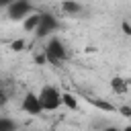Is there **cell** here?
<instances>
[{
  "instance_id": "6da1fadb",
  "label": "cell",
  "mask_w": 131,
  "mask_h": 131,
  "mask_svg": "<svg viewBox=\"0 0 131 131\" xmlns=\"http://www.w3.org/2000/svg\"><path fill=\"white\" fill-rule=\"evenodd\" d=\"M37 98L43 113H55L57 108H61V92L51 84L41 86V90L37 92Z\"/></svg>"
},
{
  "instance_id": "7a4b0ae2",
  "label": "cell",
  "mask_w": 131,
  "mask_h": 131,
  "mask_svg": "<svg viewBox=\"0 0 131 131\" xmlns=\"http://www.w3.org/2000/svg\"><path fill=\"white\" fill-rule=\"evenodd\" d=\"M43 51H45L47 61H51V63H55V66L68 59V49H66V43H63L59 37H55V35L47 37Z\"/></svg>"
},
{
  "instance_id": "3957f363",
  "label": "cell",
  "mask_w": 131,
  "mask_h": 131,
  "mask_svg": "<svg viewBox=\"0 0 131 131\" xmlns=\"http://www.w3.org/2000/svg\"><path fill=\"white\" fill-rule=\"evenodd\" d=\"M35 12V4L31 2H25V0H16V2H8L6 4V14L10 20H18L23 23L29 14Z\"/></svg>"
},
{
  "instance_id": "277c9868",
  "label": "cell",
  "mask_w": 131,
  "mask_h": 131,
  "mask_svg": "<svg viewBox=\"0 0 131 131\" xmlns=\"http://www.w3.org/2000/svg\"><path fill=\"white\" fill-rule=\"evenodd\" d=\"M57 27H59V20H57V16H53V14H47V12H41V20H39V27H37V31H35V35L37 37H51L55 31H57Z\"/></svg>"
},
{
  "instance_id": "5b68a950",
  "label": "cell",
  "mask_w": 131,
  "mask_h": 131,
  "mask_svg": "<svg viewBox=\"0 0 131 131\" xmlns=\"http://www.w3.org/2000/svg\"><path fill=\"white\" fill-rule=\"evenodd\" d=\"M20 111L25 115H31V117H39L43 115V108L39 104V98H37V92H27L20 100Z\"/></svg>"
},
{
  "instance_id": "8992f818",
  "label": "cell",
  "mask_w": 131,
  "mask_h": 131,
  "mask_svg": "<svg viewBox=\"0 0 131 131\" xmlns=\"http://www.w3.org/2000/svg\"><path fill=\"white\" fill-rule=\"evenodd\" d=\"M39 20H41V12H33V14H29L20 25H23V29L27 31V33H35L37 31V27H39Z\"/></svg>"
},
{
  "instance_id": "52a82bcc",
  "label": "cell",
  "mask_w": 131,
  "mask_h": 131,
  "mask_svg": "<svg viewBox=\"0 0 131 131\" xmlns=\"http://www.w3.org/2000/svg\"><path fill=\"white\" fill-rule=\"evenodd\" d=\"M61 10H63L66 14H70V16H76V14H82V12H84V6H82L80 2L66 0V2H61Z\"/></svg>"
},
{
  "instance_id": "ba28073f",
  "label": "cell",
  "mask_w": 131,
  "mask_h": 131,
  "mask_svg": "<svg viewBox=\"0 0 131 131\" xmlns=\"http://www.w3.org/2000/svg\"><path fill=\"white\" fill-rule=\"evenodd\" d=\"M61 106H66L70 111H78V98L72 92H61Z\"/></svg>"
},
{
  "instance_id": "9c48e42d",
  "label": "cell",
  "mask_w": 131,
  "mask_h": 131,
  "mask_svg": "<svg viewBox=\"0 0 131 131\" xmlns=\"http://www.w3.org/2000/svg\"><path fill=\"white\" fill-rule=\"evenodd\" d=\"M0 131H18V125L12 117H0Z\"/></svg>"
},
{
  "instance_id": "30bf717a",
  "label": "cell",
  "mask_w": 131,
  "mask_h": 131,
  "mask_svg": "<svg viewBox=\"0 0 131 131\" xmlns=\"http://www.w3.org/2000/svg\"><path fill=\"white\" fill-rule=\"evenodd\" d=\"M88 102H90V104H94V106H98V108H102V111H108V113L117 111V106H115V104H111V102H106V100H96V98H88Z\"/></svg>"
},
{
  "instance_id": "8fae6325",
  "label": "cell",
  "mask_w": 131,
  "mask_h": 131,
  "mask_svg": "<svg viewBox=\"0 0 131 131\" xmlns=\"http://www.w3.org/2000/svg\"><path fill=\"white\" fill-rule=\"evenodd\" d=\"M111 88H113L117 94H123V92H127V82H125L123 78H115V80L111 82Z\"/></svg>"
},
{
  "instance_id": "7c38bea8",
  "label": "cell",
  "mask_w": 131,
  "mask_h": 131,
  "mask_svg": "<svg viewBox=\"0 0 131 131\" xmlns=\"http://www.w3.org/2000/svg\"><path fill=\"white\" fill-rule=\"evenodd\" d=\"M8 102V94H6V90H4V86L0 84V106H4Z\"/></svg>"
},
{
  "instance_id": "4fadbf2b",
  "label": "cell",
  "mask_w": 131,
  "mask_h": 131,
  "mask_svg": "<svg viewBox=\"0 0 131 131\" xmlns=\"http://www.w3.org/2000/svg\"><path fill=\"white\" fill-rule=\"evenodd\" d=\"M10 47H12L14 51H20V49L25 47V41H23V39H18V41H12V45H10Z\"/></svg>"
},
{
  "instance_id": "5bb4252c",
  "label": "cell",
  "mask_w": 131,
  "mask_h": 131,
  "mask_svg": "<svg viewBox=\"0 0 131 131\" xmlns=\"http://www.w3.org/2000/svg\"><path fill=\"white\" fill-rule=\"evenodd\" d=\"M117 111H119L123 117H131V108H129L127 104H125V106H117Z\"/></svg>"
},
{
  "instance_id": "9a60e30c",
  "label": "cell",
  "mask_w": 131,
  "mask_h": 131,
  "mask_svg": "<svg viewBox=\"0 0 131 131\" xmlns=\"http://www.w3.org/2000/svg\"><path fill=\"white\" fill-rule=\"evenodd\" d=\"M123 33H125V35H131V27H129V20H123Z\"/></svg>"
},
{
  "instance_id": "2e32d148",
  "label": "cell",
  "mask_w": 131,
  "mask_h": 131,
  "mask_svg": "<svg viewBox=\"0 0 131 131\" xmlns=\"http://www.w3.org/2000/svg\"><path fill=\"white\" fill-rule=\"evenodd\" d=\"M102 131H121V127H117V125H108V127H104Z\"/></svg>"
},
{
  "instance_id": "e0dca14e",
  "label": "cell",
  "mask_w": 131,
  "mask_h": 131,
  "mask_svg": "<svg viewBox=\"0 0 131 131\" xmlns=\"http://www.w3.org/2000/svg\"><path fill=\"white\" fill-rule=\"evenodd\" d=\"M121 131H131V127H129V125H125V127H121Z\"/></svg>"
},
{
  "instance_id": "ac0fdd59",
  "label": "cell",
  "mask_w": 131,
  "mask_h": 131,
  "mask_svg": "<svg viewBox=\"0 0 131 131\" xmlns=\"http://www.w3.org/2000/svg\"><path fill=\"white\" fill-rule=\"evenodd\" d=\"M33 131H43V129H33Z\"/></svg>"
}]
</instances>
